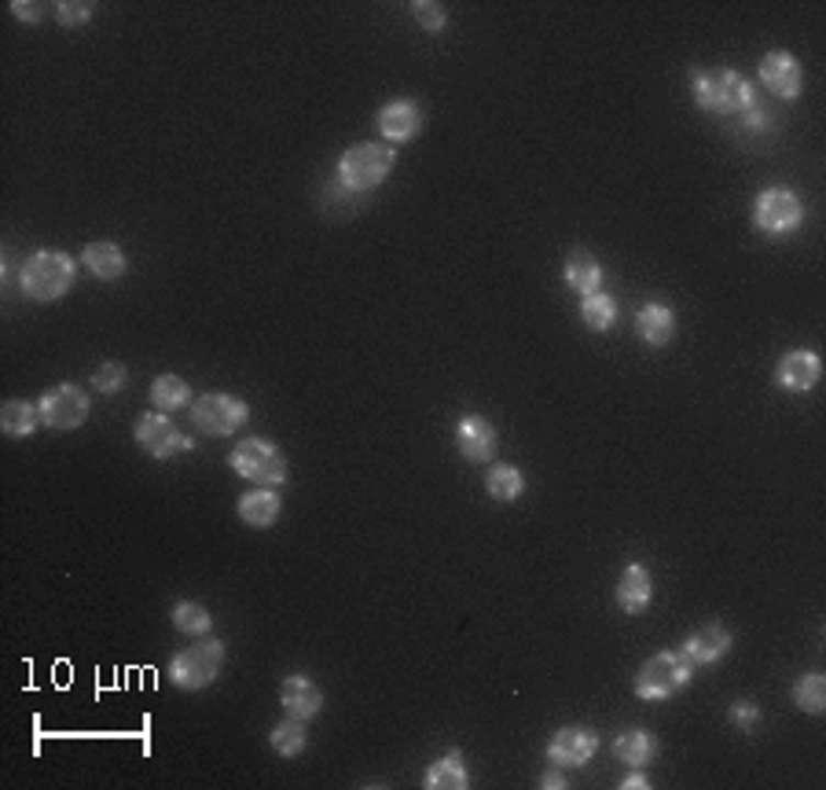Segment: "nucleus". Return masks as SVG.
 Segmentation results:
<instances>
[{
	"mask_svg": "<svg viewBox=\"0 0 826 790\" xmlns=\"http://www.w3.org/2000/svg\"><path fill=\"white\" fill-rule=\"evenodd\" d=\"M280 702L287 710V717L294 721H313L320 710H324V691L316 688V680L302 677V672H294V677H287L280 685Z\"/></svg>",
	"mask_w": 826,
	"mask_h": 790,
	"instance_id": "obj_16",
	"label": "nucleus"
},
{
	"mask_svg": "<svg viewBox=\"0 0 826 790\" xmlns=\"http://www.w3.org/2000/svg\"><path fill=\"white\" fill-rule=\"evenodd\" d=\"M819 376H823V360L815 349H790V354L775 365V382L790 393L812 390L815 382H819Z\"/></svg>",
	"mask_w": 826,
	"mask_h": 790,
	"instance_id": "obj_14",
	"label": "nucleus"
},
{
	"mask_svg": "<svg viewBox=\"0 0 826 790\" xmlns=\"http://www.w3.org/2000/svg\"><path fill=\"white\" fill-rule=\"evenodd\" d=\"M41 423H45L41 420V409L30 401H8L0 409V431H4V437H30Z\"/></svg>",
	"mask_w": 826,
	"mask_h": 790,
	"instance_id": "obj_26",
	"label": "nucleus"
},
{
	"mask_svg": "<svg viewBox=\"0 0 826 790\" xmlns=\"http://www.w3.org/2000/svg\"><path fill=\"white\" fill-rule=\"evenodd\" d=\"M423 130V111L415 100H390L379 111V133L386 144H404Z\"/></svg>",
	"mask_w": 826,
	"mask_h": 790,
	"instance_id": "obj_15",
	"label": "nucleus"
},
{
	"mask_svg": "<svg viewBox=\"0 0 826 790\" xmlns=\"http://www.w3.org/2000/svg\"><path fill=\"white\" fill-rule=\"evenodd\" d=\"M793 702H797V710L819 717V713L826 710V677L823 672H804L797 685H793Z\"/></svg>",
	"mask_w": 826,
	"mask_h": 790,
	"instance_id": "obj_30",
	"label": "nucleus"
},
{
	"mask_svg": "<svg viewBox=\"0 0 826 790\" xmlns=\"http://www.w3.org/2000/svg\"><path fill=\"white\" fill-rule=\"evenodd\" d=\"M239 519L246 522L250 530H268L280 522V511H283V500L276 489H265V486H254L246 489V493L239 497Z\"/></svg>",
	"mask_w": 826,
	"mask_h": 790,
	"instance_id": "obj_18",
	"label": "nucleus"
},
{
	"mask_svg": "<svg viewBox=\"0 0 826 790\" xmlns=\"http://www.w3.org/2000/svg\"><path fill=\"white\" fill-rule=\"evenodd\" d=\"M727 717H732L735 728L754 732V728H757V721H760V706H757L754 699H738V702H732V710H727Z\"/></svg>",
	"mask_w": 826,
	"mask_h": 790,
	"instance_id": "obj_34",
	"label": "nucleus"
},
{
	"mask_svg": "<svg viewBox=\"0 0 826 790\" xmlns=\"http://www.w3.org/2000/svg\"><path fill=\"white\" fill-rule=\"evenodd\" d=\"M614 754H617V761H625L628 768H647L654 757H658V739L643 728H632L625 735H617Z\"/></svg>",
	"mask_w": 826,
	"mask_h": 790,
	"instance_id": "obj_24",
	"label": "nucleus"
},
{
	"mask_svg": "<svg viewBox=\"0 0 826 790\" xmlns=\"http://www.w3.org/2000/svg\"><path fill=\"white\" fill-rule=\"evenodd\" d=\"M412 15H415V23H420L423 30H431V34H437V30L448 26L445 8L434 4V0H415V4H412Z\"/></svg>",
	"mask_w": 826,
	"mask_h": 790,
	"instance_id": "obj_33",
	"label": "nucleus"
},
{
	"mask_svg": "<svg viewBox=\"0 0 826 790\" xmlns=\"http://www.w3.org/2000/svg\"><path fill=\"white\" fill-rule=\"evenodd\" d=\"M804 224V202L790 188H764L754 199V229L768 240H786Z\"/></svg>",
	"mask_w": 826,
	"mask_h": 790,
	"instance_id": "obj_7",
	"label": "nucleus"
},
{
	"mask_svg": "<svg viewBox=\"0 0 826 790\" xmlns=\"http://www.w3.org/2000/svg\"><path fill=\"white\" fill-rule=\"evenodd\" d=\"M12 12H15L19 19H23V23H41V12H45V8H41V4H23V0H15Z\"/></svg>",
	"mask_w": 826,
	"mask_h": 790,
	"instance_id": "obj_36",
	"label": "nucleus"
},
{
	"mask_svg": "<svg viewBox=\"0 0 826 790\" xmlns=\"http://www.w3.org/2000/svg\"><path fill=\"white\" fill-rule=\"evenodd\" d=\"M599 750V735L592 728H581V724H566L551 735L547 743V761L559 768H584Z\"/></svg>",
	"mask_w": 826,
	"mask_h": 790,
	"instance_id": "obj_12",
	"label": "nucleus"
},
{
	"mask_svg": "<svg viewBox=\"0 0 826 790\" xmlns=\"http://www.w3.org/2000/svg\"><path fill=\"white\" fill-rule=\"evenodd\" d=\"M654 600V578L643 563H628L617 581V607L625 614H643Z\"/></svg>",
	"mask_w": 826,
	"mask_h": 790,
	"instance_id": "obj_19",
	"label": "nucleus"
},
{
	"mask_svg": "<svg viewBox=\"0 0 826 790\" xmlns=\"http://www.w3.org/2000/svg\"><path fill=\"white\" fill-rule=\"evenodd\" d=\"M581 324L588 331H599V335L614 327L617 324V302H614V294L595 291V294L581 298Z\"/></svg>",
	"mask_w": 826,
	"mask_h": 790,
	"instance_id": "obj_28",
	"label": "nucleus"
},
{
	"mask_svg": "<svg viewBox=\"0 0 826 790\" xmlns=\"http://www.w3.org/2000/svg\"><path fill=\"white\" fill-rule=\"evenodd\" d=\"M224 669V644L217 636H199L196 644L169 658V680L180 691H199L213 685Z\"/></svg>",
	"mask_w": 826,
	"mask_h": 790,
	"instance_id": "obj_6",
	"label": "nucleus"
},
{
	"mask_svg": "<svg viewBox=\"0 0 826 790\" xmlns=\"http://www.w3.org/2000/svg\"><path fill=\"white\" fill-rule=\"evenodd\" d=\"M74 280H78V262L63 251H37L34 258L23 262V272H19V287L34 302H56L70 291Z\"/></svg>",
	"mask_w": 826,
	"mask_h": 790,
	"instance_id": "obj_3",
	"label": "nucleus"
},
{
	"mask_svg": "<svg viewBox=\"0 0 826 790\" xmlns=\"http://www.w3.org/2000/svg\"><path fill=\"white\" fill-rule=\"evenodd\" d=\"M456 448L467 464H489L500 448V437L485 415H464L456 423Z\"/></svg>",
	"mask_w": 826,
	"mask_h": 790,
	"instance_id": "obj_13",
	"label": "nucleus"
},
{
	"mask_svg": "<svg viewBox=\"0 0 826 790\" xmlns=\"http://www.w3.org/2000/svg\"><path fill=\"white\" fill-rule=\"evenodd\" d=\"M397 166V147L386 141H364L342 152L335 166V185L346 191H371L379 188Z\"/></svg>",
	"mask_w": 826,
	"mask_h": 790,
	"instance_id": "obj_2",
	"label": "nucleus"
},
{
	"mask_svg": "<svg viewBox=\"0 0 826 790\" xmlns=\"http://www.w3.org/2000/svg\"><path fill=\"white\" fill-rule=\"evenodd\" d=\"M757 74H760V81H764V89L771 96H779V100H797L804 92V67L786 48H771L768 56H760Z\"/></svg>",
	"mask_w": 826,
	"mask_h": 790,
	"instance_id": "obj_11",
	"label": "nucleus"
},
{
	"mask_svg": "<svg viewBox=\"0 0 826 790\" xmlns=\"http://www.w3.org/2000/svg\"><path fill=\"white\" fill-rule=\"evenodd\" d=\"M188 412H191V426L206 437H232L250 420V404L243 398H235V393H221V390L202 393V398L191 401Z\"/></svg>",
	"mask_w": 826,
	"mask_h": 790,
	"instance_id": "obj_8",
	"label": "nucleus"
},
{
	"mask_svg": "<svg viewBox=\"0 0 826 790\" xmlns=\"http://www.w3.org/2000/svg\"><path fill=\"white\" fill-rule=\"evenodd\" d=\"M423 787L426 790H467L470 787V772H467L464 754L448 750L445 757H437V761L426 768Z\"/></svg>",
	"mask_w": 826,
	"mask_h": 790,
	"instance_id": "obj_23",
	"label": "nucleus"
},
{
	"mask_svg": "<svg viewBox=\"0 0 826 790\" xmlns=\"http://www.w3.org/2000/svg\"><path fill=\"white\" fill-rule=\"evenodd\" d=\"M694 661L683 650H658L639 666L636 672V696L643 702H665L691 685Z\"/></svg>",
	"mask_w": 826,
	"mask_h": 790,
	"instance_id": "obj_4",
	"label": "nucleus"
},
{
	"mask_svg": "<svg viewBox=\"0 0 826 790\" xmlns=\"http://www.w3.org/2000/svg\"><path fill=\"white\" fill-rule=\"evenodd\" d=\"M268 743H272V750L280 754V757H298V754H305V746H309L305 721H294V717L280 721L272 732H268Z\"/></svg>",
	"mask_w": 826,
	"mask_h": 790,
	"instance_id": "obj_29",
	"label": "nucleus"
},
{
	"mask_svg": "<svg viewBox=\"0 0 826 790\" xmlns=\"http://www.w3.org/2000/svg\"><path fill=\"white\" fill-rule=\"evenodd\" d=\"M647 787H650V779L643 776V768H632V776L621 779V790H647Z\"/></svg>",
	"mask_w": 826,
	"mask_h": 790,
	"instance_id": "obj_38",
	"label": "nucleus"
},
{
	"mask_svg": "<svg viewBox=\"0 0 826 790\" xmlns=\"http://www.w3.org/2000/svg\"><path fill=\"white\" fill-rule=\"evenodd\" d=\"M81 265L96 276V280H118V276L129 269V258H125V251L118 247V243L96 240L81 251Z\"/></svg>",
	"mask_w": 826,
	"mask_h": 790,
	"instance_id": "obj_22",
	"label": "nucleus"
},
{
	"mask_svg": "<svg viewBox=\"0 0 826 790\" xmlns=\"http://www.w3.org/2000/svg\"><path fill=\"white\" fill-rule=\"evenodd\" d=\"M691 92H694V103H699L705 114H721V119L724 114H746L749 107H757L754 85L732 67L694 70Z\"/></svg>",
	"mask_w": 826,
	"mask_h": 790,
	"instance_id": "obj_1",
	"label": "nucleus"
},
{
	"mask_svg": "<svg viewBox=\"0 0 826 790\" xmlns=\"http://www.w3.org/2000/svg\"><path fill=\"white\" fill-rule=\"evenodd\" d=\"M37 409H41V420H45V426H52V431H78V426L89 420L92 398L78 382H56V387H48L41 393Z\"/></svg>",
	"mask_w": 826,
	"mask_h": 790,
	"instance_id": "obj_9",
	"label": "nucleus"
},
{
	"mask_svg": "<svg viewBox=\"0 0 826 790\" xmlns=\"http://www.w3.org/2000/svg\"><path fill=\"white\" fill-rule=\"evenodd\" d=\"M525 489V478L514 464H492L485 475V493L496 500V504H514Z\"/></svg>",
	"mask_w": 826,
	"mask_h": 790,
	"instance_id": "obj_25",
	"label": "nucleus"
},
{
	"mask_svg": "<svg viewBox=\"0 0 826 790\" xmlns=\"http://www.w3.org/2000/svg\"><path fill=\"white\" fill-rule=\"evenodd\" d=\"M540 787H544V790H559V787L566 790V787H570V779H566V776H562V768L555 765L551 772H544V776H540Z\"/></svg>",
	"mask_w": 826,
	"mask_h": 790,
	"instance_id": "obj_37",
	"label": "nucleus"
},
{
	"mask_svg": "<svg viewBox=\"0 0 826 790\" xmlns=\"http://www.w3.org/2000/svg\"><path fill=\"white\" fill-rule=\"evenodd\" d=\"M133 437L152 460H174L191 448V437L169 420V412H144L133 426Z\"/></svg>",
	"mask_w": 826,
	"mask_h": 790,
	"instance_id": "obj_10",
	"label": "nucleus"
},
{
	"mask_svg": "<svg viewBox=\"0 0 826 790\" xmlns=\"http://www.w3.org/2000/svg\"><path fill=\"white\" fill-rule=\"evenodd\" d=\"M228 467L250 486H265V489L283 486L287 475H291L287 471L283 448L276 442H268V437H243L228 453Z\"/></svg>",
	"mask_w": 826,
	"mask_h": 790,
	"instance_id": "obj_5",
	"label": "nucleus"
},
{
	"mask_svg": "<svg viewBox=\"0 0 826 790\" xmlns=\"http://www.w3.org/2000/svg\"><path fill=\"white\" fill-rule=\"evenodd\" d=\"M125 379H129V371H125V365H118V360H107V365H100L92 371V390H100V393H118L125 387Z\"/></svg>",
	"mask_w": 826,
	"mask_h": 790,
	"instance_id": "obj_32",
	"label": "nucleus"
},
{
	"mask_svg": "<svg viewBox=\"0 0 826 790\" xmlns=\"http://www.w3.org/2000/svg\"><path fill=\"white\" fill-rule=\"evenodd\" d=\"M191 387L180 376H158L152 382V404L158 412H180V409H191Z\"/></svg>",
	"mask_w": 826,
	"mask_h": 790,
	"instance_id": "obj_27",
	"label": "nucleus"
},
{
	"mask_svg": "<svg viewBox=\"0 0 826 790\" xmlns=\"http://www.w3.org/2000/svg\"><path fill=\"white\" fill-rule=\"evenodd\" d=\"M636 331H639V338L647 343L650 349H661V346H669V338H672V331H676V313L665 302H647V305H639V313H636Z\"/></svg>",
	"mask_w": 826,
	"mask_h": 790,
	"instance_id": "obj_20",
	"label": "nucleus"
},
{
	"mask_svg": "<svg viewBox=\"0 0 826 790\" xmlns=\"http://www.w3.org/2000/svg\"><path fill=\"white\" fill-rule=\"evenodd\" d=\"M732 633L721 625V622H713V625H702V628H694L691 636L683 639V655L694 661V666H716L727 650H732Z\"/></svg>",
	"mask_w": 826,
	"mask_h": 790,
	"instance_id": "obj_17",
	"label": "nucleus"
},
{
	"mask_svg": "<svg viewBox=\"0 0 826 790\" xmlns=\"http://www.w3.org/2000/svg\"><path fill=\"white\" fill-rule=\"evenodd\" d=\"M92 19V4H78V0H63L59 4V23L63 26H81Z\"/></svg>",
	"mask_w": 826,
	"mask_h": 790,
	"instance_id": "obj_35",
	"label": "nucleus"
},
{
	"mask_svg": "<svg viewBox=\"0 0 826 790\" xmlns=\"http://www.w3.org/2000/svg\"><path fill=\"white\" fill-rule=\"evenodd\" d=\"M566 283H570V291H577L581 298L603 291V265L592 251H570L566 254Z\"/></svg>",
	"mask_w": 826,
	"mask_h": 790,
	"instance_id": "obj_21",
	"label": "nucleus"
},
{
	"mask_svg": "<svg viewBox=\"0 0 826 790\" xmlns=\"http://www.w3.org/2000/svg\"><path fill=\"white\" fill-rule=\"evenodd\" d=\"M169 617H174V625L188 636H210V628H213V614L202 603H191V600L174 603Z\"/></svg>",
	"mask_w": 826,
	"mask_h": 790,
	"instance_id": "obj_31",
	"label": "nucleus"
}]
</instances>
